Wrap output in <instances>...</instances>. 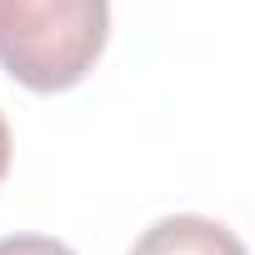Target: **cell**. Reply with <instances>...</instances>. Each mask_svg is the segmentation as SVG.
I'll return each instance as SVG.
<instances>
[{
	"label": "cell",
	"mask_w": 255,
	"mask_h": 255,
	"mask_svg": "<svg viewBox=\"0 0 255 255\" xmlns=\"http://www.w3.org/2000/svg\"><path fill=\"white\" fill-rule=\"evenodd\" d=\"M110 35V0H0V70L35 95L80 85Z\"/></svg>",
	"instance_id": "1"
},
{
	"label": "cell",
	"mask_w": 255,
	"mask_h": 255,
	"mask_svg": "<svg viewBox=\"0 0 255 255\" xmlns=\"http://www.w3.org/2000/svg\"><path fill=\"white\" fill-rule=\"evenodd\" d=\"M130 255H245V245L210 215H165L150 230H140Z\"/></svg>",
	"instance_id": "2"
},
{
	"label": "cell",
	"mask_w": 255,
	"mask_h": 255,
	"mask_svg": "<svg viewBox=\"0 0 255 255\" xmlns=\"http://www.w3.org/2000/svg\"><path fill=\"white\" fill-rule=\"evenodd\" d=\"M0 255H75V250L65 240H50V235H5Z\"/></svg>",
	"instance_id": "3"
},
{
	"label": "cell",
	"mask_w": 255,
	"mask_h": 255,
	"mask_svg": "<svg viewBox=\"0 0 255 255\" xmlns=\"http://www.w3.org/2000/svg\"><path fill=\"white\" fill-rule=\"evenodd\" d=\"M5 170H10V125L0 115V180H5Z\"/></svg>",
	"instance_id": "4"
}]
</instances>
